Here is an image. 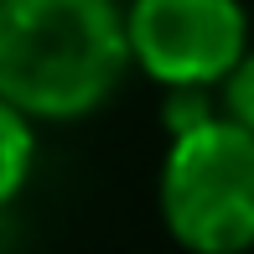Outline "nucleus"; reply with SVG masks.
Wrapping results in <instances>:
<instances>
[{"mask_svg":"<svg viewBox=\"0 0 254 254\" xmlns=\"http://www.w3.org/2000/svg\"><path fill=\"white\" fill-rule=\"evenodd\" d=\"M130 67L120 0H0V99L31 125L99 114Z\"/></svg>","mask_w":254,"mask_h":254,"instance_id":"obj_1","label":"nucleus"},{"mask_svg":"<svg viewBox=\"0 0 254 254\" xmlns=\"http://www.w3.org/2000/svg\"><path fill=\"white\" fill-rule=\"evenodd\" d=\"M161 223L187 254L254 249V135L213 114L187 135H171L156 182Z\"/></svg>","mask_w":254,"mask_h":254,"instance_id":"obj_2","label":"nucleus"},{"mask_svg":"<svg viewBox=\"0 0 254 254\" xmlns=\"http://www.w3.org/2000/svg\"><path fill=\"white\" fill-rule=\"evenodd\" d=\"M130 63L156 88H223L244 63L249 10L244 0H125Z\"/></svg>","mask_w":254,"mask_h":254,"instance_id":"obj_3","label":"nucleus"},{"mask_svg":"<svg viewBox=\"0 0 254 254\" xmlns=\"http://www.w3.org/2000/svg\"><path fill=\"white\" fill-rule=\"evenodd\" d=\"M31 171H37V125L0 99V213L26 192Z\"/></svg>","mask_w":254,"mask_h":254,"instance_id":"obj_4","label":"nucleus"},{"mask_svg":"<svg viewBox=\"0 0 254 254\" xmlns=\"http://www.w3.org/2000/svg\"><path fill=\"white\" fill-rule=\"evenodd\" d=\"M218 104H223V114L234 125H244L254 135V47L244 52V63L234 67V73L223 78V88H218Z\"/></svg>","mask_w":254,"mask_h":254,"instance_id":"obj_5","label":"nucleus"}]
</instances>
